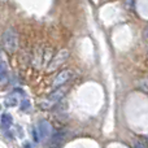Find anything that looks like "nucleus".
I'll return each instance as SVG.
<instances>
[{
  "label": "nucleus",
  "mask_w": 148,
  "mask_h": 148,
  "mask_svg": "<svg viewBox=\"0 0 148 148\" xmlns=\"http://www.w3.org/2000/svg\"><path fill=\"white\" fill-rule=\"evenodd\" d=\"M18 34L14 29H8L3 34V47L8 53H14L18 49Z\"/></svg>",
  "instance_id": "f257e3e1"
},
{
  "label": "nucleus",
  "mask_w": 148,
  "mask_h": 148,
  "mask_svg": "<svg viewBox=\"0 0 148 148\" xmlns=\"http://www.w3.org/2000/svg\"><path fill=\"white\" fill-rule=\"evenodd\" d=\"M66 91H68L66 87H64V86L59 87V88H55V91L52 92L47 99H44L43 101L40 103V108L42 109H51L53 105H56L57 103L65 96Z\"/></svg>",
  "instance_id": "f03ea898"
},
{
  "label": "nucleus",
  "mask_w": 148,
  "mask_h": 148,
  "mask_svg": "<svg viewBox=\"0 0 148 148\" xmlns=\"http://www.w3.org/2000/svg\"><path fill=\"white\" fill-rule=\"evenodd\" d=\"M69 51L68 49H60L59 52H57L56 55H53V57H52L51 62L48 64V66H47V72L51 73V72H55V70H57L60 66H62V65L66 62V60L69 59Z\"/></svg>",
  "instance_id": "7ed1b4c3"
},
{
  "label": "nucleus",
  "mask_w": 148,
  "mask_h": 148,
  "mask_svg": "<svg viewBox=\"0 0 148 148\" xmlns=\"http://www.w3.org/2000/svg\"><path fill=\"white\" fill-rule=\"evenodd\" d=\"M73 77H74V72L72 69L62 70V72H60L56 77H55L53 82H52V87H53V88H59V87L64 86L65 83H68Z\"/></svg>",
  "instance_id": "20e7f679"
},
{
  "label": "nucleus",
  "mask_w": 148,
  "mask_h": 148,
  "mask_svg": "<svg viewBox=\"0 0 148 148\" xmlns=\"http://www.w3.org/2000/svg\"><path fill=\"white\" fill-rule=\"evenodd\" d=\"M43 53H44L43 47H36L33 56H31V65L34 68H36V69L43 66Z\"/></svg>",
  "instance_id": "39448f33"
},
{
  "label": "nucleus",
  "mask_w": 148,
  "mask_h": 148,
  "mask_svg": "<svg viewBox=\"0 0 148 148\" xmlns=\"http://www.w3.org/2000/svg\"><path fill=\"white\" fill-rule=\"evenodd\" d=\"M36 130H38L40 139H46V138H48L49 134H51V125H49L46 120H42L40 122L38 123V126H36Z\"/></svg>",
  "instance_id": "423d86ee"
},
{
  "label": "nucleus",
  "mask_w": 148,
  "mask_h": 148,
  "mask_svg": "<svg viewBox=\"0 0 148 148\" xmlns=\"http://www.w3.org/2000/svg\"><path fill=\"white\" fill-rule=\"evenodd\" d=\"M8 82V68L4 61L0 60V83H7Z\"/></svg>",
  "instance_id": "0eeeda50"
},
{
  "label": "nucleus",
  "mask_w": 148,
  "mask_h": 148,
  "mask_svg": "<svg viewBox=\"0 0 148 148\" xmlns=\"http://www.w3.org/2000/svg\"><path fill=\"white\" fill-rule=\"evenodd\" d=\"M52 57H53V52H52L51 48H46L43 53V68H47L48 64L51 62Z\"/></svg>",
  "instance_id": "6e6552de"
},
{
  "label": "nucleus",
  "mask_w": 148,
  "mask_h": 148,
  "mask_svg": "<svg viewBox=\"0 0 148 148\" xmlns=\"http://www.w3.org/2000/svg\"><path fill=\"white\" fill-rule=\"evenodd\" d=\"M1 126L5 131L9 130V127L12 126V117H10V114L5 113V114L1 116Z\"/></svg>",
  "instance_id": "1a4fd4ad"
},
{
  "label": "nucleus",
  "mask_w": 148,
  "mask_h": 148,
  "mask_svg": "<svg viewBox=\"0 0 148 148\" xmlns=\"http://www.w3.org/2000/svg\"><path fill=\"white\" fill-rule=\"evenodd\" d=\"M65 139V134L64 133H56L53 134V136L51 138V143H55V144H61Z\"/></svg>",
  "instance_id": "9d476101"
},
{
  "label": "nucleus",
  "mask_w": 148,
  "mask_h": 148,
  "mask_svg": "<svg viewBox=\"0 0 148 148\" xmlns=\"http://www.w3.org/2000/svg\"><path fill=\"white\" fill-rule=\"evenodd\" d=\"M5 104L7 105H9V107H14V105H17L18 104V100H17V97H13V96H10V97H8L7 100H5Z\"/></svg>",
  "instance_id": "9b49d317"
},
{
  "label": "nucleus",
  "mask_w": 148,
  "mask_h": 148,
  "mask_svg": "<svg viewBox=\"0 0 148 148\" xmlns=\"http://www.w3.org/2000/svg\"><path fill=\"white\" fill-rule=\"evenodd\" d=\"M135 148H148V143H146V142H135Z\"/></svg>",
  "instance_id": "f8f14e48"
},
{
  "label": "nucleus",
  "mask_w": 148,
  "mask_h": 148,
  "mask_svg": "<svg viewBox=\"0 0 148 148\" xmlns=\"http://www.w3.org/2000/svg\"><path fill=\"white\" fill-rule=\"evenodd\" d=\"M29 105H30V104H29V101H27V100H23V103H22V107H21V108H22V110H25V108H29Z\"/></svg>",
  "instance_id": "ddd939ff"
},
{
  "label": "nucleus",
  "mask_w": 148,
  "mask_h": 148,
  "mask_svg": "<svg viewBox=\"0 0 148 148\" xmlns=\"http://www.w3.org/2000/svg\"><path fill=\"white\" fill-rule=\"evenodd\" d=\"M48 148H61V144H55V143H49Z\"/></svg>",
  "instance_id": "4468645a"
},
{
  "label": "nucleus",
  "mask_w": 148,
  "mask_h": 148,
  "mask_svg": "<svg viewBox=\"0 0 148 148\" xmlns=\"http://www.w3.org/2000/svg\"><path fill=\"white\" fill-rule=\"evenodd\" d=\"M144 36H146V38H148V26H147L146 31H144Z\"/></svg>",
  "instance_id": "2eb2a0df"
},
{
  "label": "nucleus",
  "mask_w": 148,
  "mask_h": 148,
  "mask_svg": "<svg viewBox=\"0 0 148 148\" xmlns=\"http://www.w3.org/2000/svg\"><path fill=\"white\" fill-rule=\"evenodd\" d=\"M23 148H31L30 143H25V146H23Z\"/></svg>",
  "instance_id": "dca6fc26"
},
{
  "label": "nucleus",
  "mask_w": 148,
  "mask_h": 148,
  "mask_svg": "<svg viewBox=\"0 0 148 148\" xmlns=\"http://www.w3.org/2000/svg\"><path fill=\"white\" fill-rule=\"evenodd\" d=\"M147 57H148V51H147Z\"/></svg>",
  "instance_id": "f3484780"
}]
</instances>
